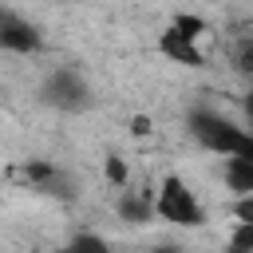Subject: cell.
<instances>
[{
	"instance_id": "cell-6",
	"label": "cell",
	"mask_w": 253,
	"mask_h": 253,
	"mask_svg": "<svg viewBox=\"0 0 253 253\" xmlns=\"http://www.w3.org/2000/svg\"><path fill=\"white\" fill-rule=\"evenodd\" d=\"M217 162H221V186L233 198H249L253 194V158L233 154V158H217Z\"/></svg>"
},
{
	"instance_id": "cell-7",
	"label": "cell",
	"mask_w": 253,
	"mask_h": 253,
	"mask_svg": "<svg viewBox=\"0 0 253 253\" xmlns=\"http://www.w3.org/2000/svg\"><path fill=\"white\" fill-rule=\"evenodd\" d=\"M119 217L126 221V225H146L150 217H154V194H142V190H123V198H119Z\"/></svg>"
},
{
	"instance_id": "cell-15",
	"label": "cell",
	"mask_w": 253,
	"mask_h": 253,
	"mask_svg": "<svg viewBox=\"0 0 253 253\" xmlns=\"http://www.w3.org/2000/svg\"><path fill=\"white\" fill-rule=\"evenodd\" d=\"M245 107H249V130H253V95H249V103H245Z\"/></svg>"
},
{
	"instance_id": "cell-3",
	"label": "cell",
	"mask_w": 253,
	"mask_h": 253,
	"mask_svg": "<svg viewBox=\"0 0 253 253\" xmlns=\"http://www.w3.org/2000/svg\"><path fill=\"white\" fill-rule=\"evenodd\" d=\"M40 99L63 115H79L91 107V83L75 71V67H55L47 71V79L40 83Z\"/></svg>"
},
{
	"instance_id": "cell-9",
	"label": "cell",
	"mask_w": 253,
	"mask_h": 253,
	"mask_svg": "<svg viewBox=\"0 0 253 253\" xmlns=\"http://www.w3.org/2000/svg\"><path fill=\"white\" fill-rule=\"evenodd\" d=\"M221 253H253V225L233 221V229H229V237H225Z\"/></svg>"
},
{
	"instance_id": "cell-10",
	"label": "cell",
	"mask_w": 253,
	"mask_h": 253,
	"mask_svg": "<svg viewBox=\"0 0 253 253\" xmlns=\"http://www.w3.org/2000/svg\"><path fill=\"white\" fill-rule=\"evenodd\" d=\"M229 59H233V67H237L245 79H253V32L233 43V55H229Z\"/></svg>"
},
{
	"instance_id": "cell-5",
	"label": "cell",
	"mask_w": 253,
	"mask_h": 253,
	"mask_svg": "<svg viewBox=\"0 0 253 253\" xmlns=\"http://www.w3.org/2000/svg\"><path fill=\"white\" fill-rule=\"evenodd\" d=\"M0 47H4L8 55H20V59L36 55V51H40V32H36V24L24 20V16H16V12H4V20H0Z\"/></svg>"
},
{
	"instance_id": "cell-4",
	"label": "cell",
	"mask_w": 253,
	"mask_h": 253,
	"mask_svg": "<svg viewBox=\"0 0 253 253\" xmlns=\"http://www.w3.org/2000/svg\"><path fill=\"white\" fill-rule=\"evenodd\" d=\"M158 55L166 59V63H178V67H206V47H202V40H194V36H186L182 28H174V24H166L162 32H158Z\"/></svg>"
},
{
	"instance_id": "cell-8",
	"label": "cell",
	"mask_w": 253,
	"mask_h": 253,
	"mask_svg": "<svg viewBox=\"0 0 253 253\" xmlns=\"http://www.w3.org/2000/svg\"><path fill=\"white\" fill-rule=\"evenodd\" d=\"M103 178L115 186V190H126L130 186V162L123 154H107L103 158Z\"/></svg>"
},
{
	"instance_id": "cell-1",
	"label": "cell",
	"mask_w": 253,
	"mask_h": 253,
	"mask_svg": "<svg viewBox=\"0 0 253 253\" xmlns=\"http://www.w3.org/2000/svg\"><path fill=\"white\" fill-rule=\"evenodd\" d=\"M154 217H162L166 225H178V229H198V225H206V206L182 174H166L154 186Z\"/></svg>"
},
{
	"instance_id": "cell-12",
	"label": "cell",
	"mask_w": 253,
	"mask_h": 253,
	"mask_svg": "<svg viewBox=\"0 0 253 253\" xmlns=\"http://www.w3.org/2000/svg\"><path fill=\"white\" fill-rule=\"evenodd\" d=\"M233 217L245 221V225H253V194L249 198H233Z\"/></svg>"
},
{
	"instance_id": "cell-2",
	"label": "cell",
	"mask_w": 253,
	"mask_h": 253,
	"mask_svg": "<svg viewBox=\"0 0 253 253\" xmlns=\"http://www.w3.org/2000/svg\"><path fill=\"white\" fill-rule=\"evenodd\" d=\"M190 134L198 138L202 150H210L213 158H233V154H249L253 158V130H245L233 119H221L213 111H202L190 119Z\"/></svg>"
},
{
	"instance_id": "cell-11",
	"label": "cell",
	"mask_w": 253,
	"mask_h": 253,
	"mask_svg": "<svg viewBox=\"0 0 253 253\" xmlns=\"http://www.w3.org/2000/svg\"><path fill=\"white\" fill-rule=\"evenodd\" d=\"M174 28H182L186 36H194V40H206V32H210V24H206V16H198V12H174V20H170Z\"/></svg>"
},
{
	"instance_id": "cell-14",
	"label": "cell",
	"mask_w": 253,
	"mask_h": 253,
	"mask_svg": "<svg viewBox=\"0 0 253 253\" xmlns=\"http://www.w3.org/2000/svg\"><path fill=\"white\" fill-rule=\"evenodd\" d=\"M154 253H186V249H178V245H158Z\"/></svg>"
},
{
	"instance_id": "cell-13",
	"label": "cell",
	"mask_w": 253,
	"mask_h": 253,
	"mask_svg": "<svg viewBox=\"0 0 253 253\" xmlns=\"http://www.w3.org/2000/svg\"><path fill=\"white\" fill-rule=\"evenodd\" d=\"M150 130H154V126H150L146 115H134V119H130V134H134V138H146Z\"/></svg>"
}]
</instances>
